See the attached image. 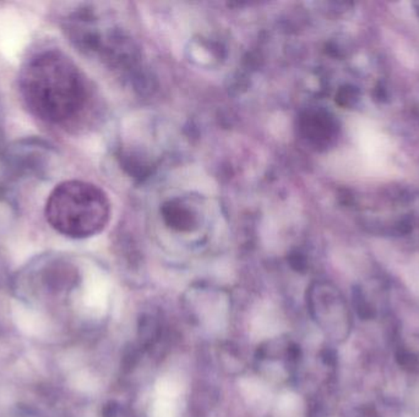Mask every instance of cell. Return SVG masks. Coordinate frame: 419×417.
<instances>
[{
  "label": "cell",
  "instance_id": "7a4b0ae2",
  "mask_svg": "<svg viewBox=\"0 0 419 417\" xmlns=\"http://www.w3.org/2000/svg\"><path fill=\"white\" fill-rule=\"evenodd\" d=\"M46 218L52 228L65 237H93L101 233L110 222V200L96 185L64 181L49 195Z\"/></svg>",
  "mask_w": 419,
  "mask_h": 417
},
{
  "label": "cell",
  "instance_id": "6da1fadb",
  "mask_svg": "<svg viewBox=\"0 0 419 417\" xmlns=\"http://www.w3.org/2000/svg\"><path fill=\"white\" fill-rule=\"evenodd\" d=\"M20 92L32 114L64 123L83 109L87 97L84 76L65 54L48 50L27 62L20 74Z\"/></svg>",
  "mask_w": 419,
  "mask_h": 417
},
{
  "label": "cell",
  "instance_id": "3957f363",
  "mask_svg": "<svg viewBox=\"0 0 419 417\" xmlns=\"http://www.w3.org/2000/svg\"><path fill=\"white\" fill-rule=\"evenodd\" d=\"M397 362L403 369L408 371H417L419 369V360L417 356L408 352H400L397 354Z\"/></svg>",
  "mask_w": 419,
  "mask_h": 417
}]
</instances>
